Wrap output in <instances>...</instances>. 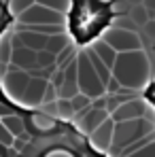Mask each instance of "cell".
Masks as SVG:
<instances>
[{
	"instance_id": "277c9868",
	"label": "cell",
	"mask_w": 155,
	"mask_h": 157,
	"mask_svg": "<svg viewBox=\"0 0 155 157\" xmlns=\"http://www.w3.org/2000/svg\"><path fill=\"white\" fill-rule=\"evenodd\" d=\"M77 85H79V91L89 96L91 100L106 94L104 83L96 75V70H94V66H91V62H89L85 51L77 55Z\"/></svg>"
},
{
	"instance_id": "603a6c76",
	"label": "cell",
	"mask_w": 155,
	"mask_h": 157,
	"mask_svg": "<svg viewBox=\"0 0 155 157\" xmlns=\"http://www.w3.org/2000/svg\"><path fill=\"white\" fill-rule=\"evenodd\" d=\"M153 21H155V13H153Z\"/></svg>"
},
{
	"instance_id": "7a4b0ae2",
	"label": "cell",
	"mask_w": 155,
	"mask_h": 157,
	"mask_svg": "<svg viewBox=\"0 0 155 157\" xmlns=\"http://www.w3.org/2000/svg\"><path fill=\"white\" fill-rule=\"evenodd\" d=\"M110 72L121 83V87H128L130 91H138L151 78V62L142 49L123 51L117 53V59Z\"/></svg>"
},
{
	"instance_id": "4fadbf2b",
	"label": "cell",
	"mask_w": 155,
	"mask_h": 157,
	"mask_svg": "<svg viewBox=\"0 0 155 157\" xmlns=\"http://www.w3.org/2000/svg\"><path fill=\"white\" fill-rule=\"evenodd\" d=\"M70 45V38H68V34L66 32H62V34H51L49 38H47V45H45V49L53 55H57V53L62 51V49H66Z\"/></svg>"
},
{
	"instance_id": "ac0fdd59",
	"label": "cell",
	"mask_w": 155,
	"mask_h": 157,
	"mask_svg": "<svg viewBox=\"0 0 155 157\" xmlns=\"http://www.w3.org/2000/svg\"><path fill=\"white\" fill-rule=\"evenodd\" d=\"M30 4H34V0H9V13L13 15V17H17L21 11H26Z\"/></svg>"
},
{
	"instance_id": "7402d4cb",
	"label": "cell",
	"mask_w": 155,
	"mask_h": 157,
	"mask_svg": "<svg viewBox=\"0 0 155 157\" xmlns=\"http://www.w3.org/2000/svg\"><path fill=\"white\" fill-rule=\"evenodd\" d=\"M45 157H72L68 151H51L49 155H45Z\"/></svg>"
},
{
	"instance_id": "9c48e42d",
	"label": "cell",
	"mask_w": 155,
	"mask_h": 157,
	"mask_svg": "<svg viewBox=\"0 0 155 157\" xmlns=\"http://www.w3.org/2000/svg\"><path fill=\"white\" fill-rule=\"evenodd\" d=\"M113 125H115V123H113V119L108 117L104 123H100L96 130L87 136L89 144H91L96 151H100V153H106V151H108V147H110V138H113Z\"/></svg>"
},
{
	"instance_id": "ffe728a7",
	"label": "cell",
	"mask_w": 155,
	"mask_h": 157,
	"mask_svg": "<svg viewBox=\"0 0 155 157\" xmlns=\"http://www.w3.org/2000/svg\"><path fill=\"white\" fill-rule=\"evenodd\" d=\"M13 140H15V136H13L11 132L6 130V128H4V123L0 121V144L11 149V147H13Z\"/></svg>"
},
{
	"instance_id": "52a82bcc",
	"label": "cell",
	"mask_w": 155,
	"mask_h": 157,
	"mask_svg": "<svg viewBox=\"0 0 155 157\" xmlns=\"http://www.w3.org/2000/svg\"><path fill=\"white\" fill-rule=\"evenodd\" d=\"M145 115H147V102L132 96L128 100H123L110 113V119L113 121H126V119H136V117H145Z\"/></svg>"
},
{
	"instance_id": "30bf717a",
	"label": "cell",
	"mask_w": 155,
	"mask_h": 157,
	"mask_svg": "<svg viewBox=\"0 0 155 157\" xmlns=\"http://www.w3.org/2000/svg\"><path fill=\"white\" fill-rule=\"evenodd\" d=\"M9 64H13L15 68H21V70H36L38 64H36V51L34 49H28L24 45H13V51H11V59Z\"/></svg>"
},
{
	"instance_id": "8992f818",
	"label": "cell",
	"mask_w": 155,
	"mask_h": 157,
	"mask_svg": "<svg viewBox=\"0 0 155 157\" xmlns=\"http://www.w3.org/2000/svg\"><path fill=\"white\" fill-rule=\"evenodd\" d=\"M17 24L19 26H36V24H66V15L60 13V11H53L49 6H43L38 2L30 4L26 11H21L17 17Z\"/></svg>"
},
{
	"instance_id": "5b68a950",
	"label": "cell",
	"mask_w": 155,
	"mask_h": 157,
	"mask_svg": "<svg viewBox=\"0 0 155 157\" xmlns=\"http://www.w3.org/2000/svg\"><path fill=\"white\" fill-rule=\"evenodd\" d=\"M102 40L113 47L117 53L123 51H136V49H142V40L138 36V32L128 30V28H106L102 32Z\"/></svg>"
},
{
	"instance_id": "e0dca14e",
	"label": "cell",
	"mask_w": 155,
	"mask_h": 157,
	"mask_svg": "<svg viewBox=\"0 0 155 157\" xmlns=\"http://www.w3.org/2000/svg\"><path fill=\"white\" fill-rule=\"evenodd\" d=\"M130 17H132V21L138 24V26H145V24L149 21V13H147V9H145L142 4H136V6L130 11Z\"/></svg>"
},
{
	"instance_id": "8fae6325",
	"label": "cell",
	"mask_w": 155,
	"mask_h": 157,
	"mask_svg": "<svg viewBox=\"0 0 155 157\" xmlns=\"http://www.w3.org/2000/svg\"><path fill=\"white\" fill-rule=\"evenodd\" d=\"M89 49H91V51L96 53V55L102 59L104 64H106V66L113 70V66H115V59H117V51H115L113 47H108V45L104 43L102 38H96V40L91 43V47H89Z\"/></svg>"
},
{
	"instance_id": "6da1fadb",
	"label": "cell",
	"mask_w": 155,
	"mask_h": 157,
	"mask_svg": "<svg viewBox=\"0 0 155 157\" xmlns=\"http://www.w3.org/2000/svg\"><path fill=\"white\" fill-rule=\"evenodd\" d=\"M66 15V24L75 40L79 45H87L108 28L115 11L113 4H108L106 0H70V9Z\"/></svg>"
},
{
	"instance_id": "ba28073f",
	"label": "cell",
	"mask_w": 155,
	"mask_h": 157,
	"mask_svg": "<svg viewBox=\"0 0 155 157\" xmlns=\"http://www.w3.org/2000/svg\"><path fill=\"white\" fill-rule=\"evenodd\" d=\"M108 117H110V115H108L106 108H91V106H89L87 110H83L77 117V121H79L77 130L81 132L83 136H89V134L96 130L100 123H104Z\"/></svg>"
},
{
	"instance_id": "d6986e66",
	"label": "cell",
	"mask_w": 155,
	"mask_h": 157,
	"mask_svg": "<svg viewBox=\"0 0 155 157\" xmlns=\"http://www.w3.org/2000/svg\"><path fill=\"white\" fill-rule=\"evenodd\" d=\"M126 157H155V140L147 142L145 147H140L138 151H134V153H130Z\"/></svg>"
},
{
	"instance_id": "3957f363",
	"label": "cell",
	"mask_w": 155,
	"mask_h": 157,
	"mask_svg": "<svg viewBox=\"0 0 155 157\" xmlns=\"http://www.w3.org/2000/svg\"><path fill=\"white\" fill-rule=\"evenodd\" d=\"M113 123H115L113 125V138H110V147L106 153H110L115 157L121 155V151L126 147H130L132 142L140 140L142 136H147L155 130V121L147 119V115L136 117V119H126V121H113Z\"/></svg>"
},
{
	"instance_id": "5bb4252c",
	"label": "cell",
	"mask_w": 155,
	"mask_h": 157,
	"mask_svg": "<svg viewBox=\"0 0 155 157\" xmlns=\"http://www.w3.org/2000/svg\"><path fill=\"white\" fill-rule=\"evenodd\" d=\"M11 51H13V43H11V32H4L0 34V62H6L11 59Z\"/></svg>"
},
{
	"instance_id": "9a60e30c",
	"label": "cell",
	"mask_w": 155,
	"mask_h": 157,
	"mask_svg": "<svg viewBox=\"0 0 155 157\" xmlns=\"http://www.w3.org/2000/svg\"><path fill=\"white\" fill-rule=\"evenodd\" d=\"M89 104H91V98L85 96V94H81V91H79L77 96L70 98V106H72V113H75V115H79L81 110H87Z\"/></svg>"
},
{
	"instance_id": "2e32d148",
	"label": "cell",
	"mask_w": 155,
	"mask_h": 157,
	"mask_svg": "<svg viewBox=\"0 0 155 157\" xmlns=\"http://www.w3.org/2000/svg\"><path fill=\"white\" fill-rule=\"evenodd\" d=\"M34 2H38V4H43V6H49L53 11H60V13H68V9H70V0H34Z\"/></svg>"
},
{
	"instance_id": "44dd1931",
	"label": "cell",
	"mask_w": 155,
	"mask_h": 157,
	"mask_svg": "<svg viewBox=\"0 0 155 157\" xmlns=\"http://www.w3.org/2000/svg\"><path fill=\"white\" fill-rule=\"evenodd\" d=\"M142 6L147 9L149 15H153V13H155V0H142Z\"/></svg>"
},
{
	"instance_id": "7c38bea8",
	"label": "cell",
	"mask_w": 155,
	"mask_h": 157,
	"mask_svg": "<svg viewBox=\"0 0 155 157\" xmlns=\"http://www.w3.org/2000/svg\"><path fill=\"white\" fill-rule=\"evenodd\" d=\"M0 121L4 123V128L11 132L13 136H19V134L26 132V117H21L17 110H11L9 115L0 117Z\"/></svg>"
}]
</instances>
